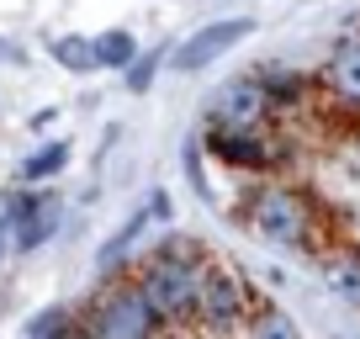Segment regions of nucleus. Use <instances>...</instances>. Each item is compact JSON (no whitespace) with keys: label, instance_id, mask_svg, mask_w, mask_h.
<instances>
[{"label":"nucleus","instance_id":"nucleus-1","mask_svg":"<svg viewBox=\"0 0 360 339\" xmlns=\"http://www.w3.org/2000/svg\"><path fill=\"white\" fill-rule=\"evenodd\" d=\"M207 260H212V255H207L202 244H191V238H165V244L143 249L133 260V281L143 286V297L159 313V324H191L196 318Z\"/></svg>","mask_w":360,"mask_h":339},{"label":"nucleus","instance_id":"nucleus-2","mask_svg":"<svg viewBox=\"0 0 360 339\" xmlns=\"http://www.w3.org/2000/svg\"><path fill=\"white\" fill-rule=\"evenodd\" d=\"M244 223L255 228V238H265L270 249H307L313 244L318 207L307 202V191H297L292 181H265L244 196Z\"/></svg>","mask_w":360,"mask_h":339},{"label":"nucleus","instance_id":"nucleus-3","mask_svg":"<svg viewBox=\"0 0 360 339\" xmlns=\"http://www.w3.org/2000/svg\"><path fill=\"white\" fill-rule=\"evenodd\" d=\"M79 324L90 339H159V328H165L133 276H112V281L96 286Z\"/></svg>","mask_w":360,"mask_h":339},{"label":"nucleus","instance_id":"nucleus-4","mask_svg":"<svg viewBox=\"0 0 360 339\" xmlns=\"http://www.w3.org/2000/svg\"><path fill=\"white\" fill-rule=\"evenodd\" d=\"M207 148L238 175H276L286 165V143L270 127H207Z\"/></svg>","mask_w":360,"mask_h":339},{"label":"nucleus","instance_id":"nucleus-5","mask_svg":"<svg viewBox=\"0 0 360 339\" xmlns=\"http://www.w3.org/2000/svg\"><path fill=\"white\" fill-rule=\"evenodd\" d=\"M276 122V96L259 75L223 79L207 101V127H270Z\"/></svg>","mask_w":360,"mask_h":339},{"label":"nucleus","instance_id":"nucleus-6","mask_svg":"<svg viewBox=\"0 0 360 339\" xmlns=\"http://www.w3.org/2000/svg\"><path fill=\"white\" fill-rule=\"evenodd\" d=\"M244 37H255V16L207 22V27H196L191 37H180V43L169 48V69H175V75H202V69H212L223 53H233Z\"/></svg>","mask_w":360,"mask_h":339},{"label":"nucleus","instance_id":"nucleus-7","mask_svg":"<svg viewBox=\"0 0 360 339\" xmlns=\"http://www.w3.org/2000/svg\"><path fill=\"white\" fill-rule=\"evenodd\" d=\"M249 281L238 271H228V265L207 260V276H202V297H196V324L217 328V334H228V328L249 324Z\"/></svg>","mask_w":360,"mask_h":339},{"label":"nucleus","instance_id":"nucleus-8","mask_svg":"<svg viewBox=\"0 0 360 339\" xmlns=\"http://www.w3.org/2000/svg\"><path fill=\"white\" fill-rule=\"evenodd\" d=\"M154 223H169V191H159V186L133 207V212H127V223L101 244V255H96V276H101V281L122 276L127 265H133V244H138V238H143Z\"/></svg>","mask_w":360,"mask_h":339},{"label":"nucleus","instance_id":"nucleus-9","mask_svg":"<svg viewBox=\"0 0 360 339\" xmlns=\"http://www.w3.org/2000/svg\"><path fill=\"white\" fill-rule=\"evenodd\" d=\"M6 212L16 217V255L43 249L48 238L64 228V202H58L53 191H32V186H22V191L6 196Z\"/></svg>","mask_w":360,"mask_h":339},{"label":"nucleus","instance_id":"nucleus-10","mask_svg":"<svg viewBox=\"0 0 360 339\" xmlns=\"http://www.w3.org/2000/svg\"><path fill=\"white\" fill-rule=\"evenodd\" d=\"M318 91L334 96L339 106L360 112V32H345L334 48H328V64L318 75Z\"/></svg>","mask_w":360,"mask_h":339},{"label":"nucleus","instance_id":"nucleus-11","mask_svg":"<svg viewBox=\"0 0 360 339\" xmlns=\"http://www.w3.org/2000/svg\"><path fill=\"white\" fill-rule=\"evenodd\" d=\"M318 276L345 307H360V249L349 244H323L318 249Z\"/></svg>","mask_w":360,"mask_h":339},{"label":"nucleus","instance_id":"nucleus-12","mask_svg":"<svg viewBox=\"0 0 360 339\" xmlns=\"http://www.w3.org/2000/svg\"><path fill=\"white\" fill-rule=\"evenodd\" d=\"M48 53H53V64L69 69V75H96V69H101V58H96V37H79V32L53 37Z\"/></svg>","mask_w":360,"mask_h":339},{"label":"nucleus","instance_id":"nucleus-13","mask_svg":"<svg viewBox=\"0 0 360 339\" xmlns=\"http://www.w3.org/2000/svg\"><path fill=\"white\" fill-rule=\"evenodd\" d=\"M244 339H302V324H297L286 307L259 302L255 313H249V324H244Z\"/></svg>","mask_w":360,"mask_h":339},{"label":"nucleus","instance_id":"nucleus-14","mask_svg":"<svg viewBox=\"0 0 360 339\" xmlns=\"http://www.w3.org/2000/svg\"><path fill=\"white\" fill-rule=\"evenodd\" d=\"M64 165H69V143H64V138H53V143L32 148V154L22 159L16 181H22V186H43V181H53V175H58Z\"/></svg>","mask_w":360,"mask_h":339},{"label":"nucleus","instance_id":"nucleus-15","mask_svg":"<svg viewBox=\"0 0 360 339\" xmlns=\"http://www.w3.org/2000/svg\"><path fill=\"white\" fill-rule=\"evenodd\" d=\"M259 79H265V85H270V96H276V117H281L292 101L313 96V85H307V79L297 75V69H281V64H265V69H259Z\"/></svg>","mask_w":360,"mask_h":339},{"label":"nucleus","instance_id":"nucleus-16","mask_svg":"<svg viewBox=\"0 0 360 339\" xmlns=\"http://www.w3.org/2000/svg\"><path fill=\"white\" fill-rule=\"evenodd\" d=\"M138 53H143V48H138V37L127 32V27H112V32L96 37V58H101V69H117V75H122Z\"/></svg>","mask_w":360,"mask_h":339},{"label":"nucleus","instance_id":"nucleus-17","mask_svg":"<svg viewBox=\"0 0 360 339\" xmlns=\"http://www.w3.org/2000/svg\"><path fill=\"white\" fill-rule=\"evenodd\" d=\"M159 64H169V53H159V48H143V53H138L133 64L122 69V85H127V91H133V96H143L148 85H154Z\"/></svg>","mask_w":360,"mask_h":339},{"label":"nucleus","instance_id":"nucleus-18","mask_svg":"<svg viewBox=\"0 0 360 339\" xmlns=\"http://www.w3.org/2000/svg\"><path fill=\"white\" fill-rule=\"evenodd\" d=\"M79 318L69 313V307H43V313H32V324H27V339H58V334H69Z\"/></svg>","mask_w":360,"mask_h":339},{"label":"nucleus","instance_id":"nucleus-19","mask_svg":"<svg viewBox=\"0 0 360 339\" xmlns=\"http://www.w3.org/2000/svg\"><path fill=\"white\" fill-rule=\"evenodd\" d=\"M186 175H191V191L196 196H212V191H207V170H202V138H186Z\"/></svg>","mask_w":360,"mask_h":339},{"label":"nucleus","instance_id":"nucleus-20","mask_svg":"<svg viewBox=\"0 0 360 339\" xmlns=\"http://www.w3.org/2000/svg\"><path fill=\"white\" fill-rule=\"evenodd\" d=\"M11 249H16V217L0 212V265L11 260Z\"/></svg>","mask_w":360,"mask_h":339},{"label":"nucleus","instance_id":"nucleus-21","mask_svg":"<svg viewBox=\"0 0 360 339\" xmlns=\"http://www.w3.org/2000/svg\"><path fill=\"white\" fill-rule=\"evenodd\" d=\"M58 339H90V334H85V324H75L69 334H58Z\"/></svg>","mask_w":360,"mask_h":339}]
</instances>
